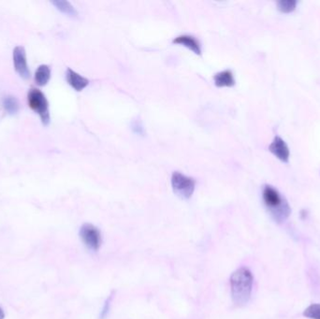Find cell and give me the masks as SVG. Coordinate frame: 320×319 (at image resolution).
Segmentation results:
<instances>
[{"label": "cell", "mask_w": 320, "mask_h": 319, "mask_svg": "<svg viewBox=\"0 0 320 319\" xmlns=\"http://www.w3.org/2000/svg\"><path fill=\"white\" fill-rule=\"evenodd\" d=\"M230 291L232 301L237 306H243L249 302L252 295L254 277L247 268H240L231 274Z\"/></svg>", "instance_id": "cell-1"}, {"label": "cell", "mask_w": 320, "mask_h": 319, "mask_svg": "<svg viewBox=\"0 0 320 319\" xmlns=\"http://www.w3.org/2000/svg\"><path fill=\"white\" fill-rule=\"evenodd\" d=\"M262 197L267 208L275 221L283 222L289 218L291 213L289 203L275 188L271 186H265L263 188Z\"/></svg>", "instance_id": "cell-2"}, {"label": "cell", "mask_w": 320, "mask_h": 319, "mask_svg": "<svg viewBox=\"0 0 320 319\" xmlns=\"http://www.w3.org/2000/svg\"><path fill=\"white\" fill-rule=\"evenodd\" d=\"M27 102L32 110L39 115L42 125H49L51 122V115L46 96L39 89L32 88L27 94Z\"/></svg>", "instance_id": "cell-3"}, {"label": "cell", "mask_w": 320, "mask_h": 319, "mask_svg": "<svg viewBox=\"0 0 320 319\" xmlns=\"http://www.w3.org/2000/svg\"><path fill=\"white\" fill-rule=\"evenodd\" d=\"M172 187L173 192L183 200H188L195 191V179L188 177L179 171L172 173Z\"/></svg>", "instance_id": "cell-4"}, {"label": "cell", "mask_w": 320, "mask_h": 319, "mask_svg": "<svg viewBox=\"0 0 320 319\" xmlns=\"http://www.w3.org/2000/svg\"><path fill=\"white\" fill-rule=\"evenodd\" d=\"M80 237L88 249L98 251L102 245V233L98 227L85 224L80 229Z\"/></svg>", "instance_id": "cell-5"}, {"label": "cell", "mask_w": 320, "mask_h": 319, "mask_svg": "<svg viewBox=\"0 0 320 319\" xmlns=\"http://www.w3.org/2000/svg\"><path fill=\"white\" fill-rule=\"evenodd\" d=\"M12 61L16 73L24 80L30 78V70L27 64L26 52L24 46L18 45L13 49L12 52Z\"/></svg>", "instance_id": "cell-6"}, {"label": "cell", "mask_w": 320, "mask_h": 319, "mask_svg": "<svg viewBox=\"0 0 320 319\" xmlns=\"http://www.w3.org/2000/svg\"><path fill=\"white\" fill-rule=\"evenodd\" d=\"M269 150L273 156H276L279 160H281L282 162H285V163L289 162V156H290L289 146L287 145L286 141L279 136H276L273 139V142L269 146Z\"/></svg>", "instance_id": "cell-7"}, {"label": "cell", "mask_w": 320, "mask_h": 319, "mask_svg": "<svg viewBox=\"0 0 320 319\" xmlns=\"http://www.w3.org/2000/svg\"><path fill=\"white\" fill-rule=\"evenodd\" d=\"M66 80L68 84L77 92L83 91L89 85V80L86 77H83L76 71L68 68L66 71Z\"/></svg>", "instance_id": "cell-8"}, {"label": "cell", "mask_w": 320, "mask_h": 319, "mask_svg": "<svg viewBox=\"0 0 320 319\" xmlns=\"http://www.w3.org/2000/svg\"><path fill=\"white\" fill-rule=\"evenodd\" d=\"M174 44H180L183 46L187 47L192 52H194L196 55H202V47L199 42V40L190 35H181L177 38L172 40Z\"/></svg>", "instance_id": "cell-9"}, {"label": "cell", "mask_w": 320, "mask_h": 319, "mask_svg": "<svg viewBox=\"0 0 320 319\" xmlns=\"http://www.w3.org/2000/svg\"><path fill=\"white\" fill-rule=\"evenodd\" d=\"M213 82L217 87H232L235 86L234 75L231 70H223L213 76Z\"/></svg>", "instance_id": "cell-10"}, {"label": "cell", "mask_w": 320, "mask_h": 319, "mask_svg": "<svg viewBox=\"0 0 320 319\" xmlns=\"http://www.w3.org/2000/svg\"><path fill=\"white\" fill-rule=\"evenodd\" d=\"M51 68L48 65H40L35 72V83L39 87L47 86L51 79Z\"/></svg>", "instance_id": "cell-11"}, {"label": "cell", "mask_w": 320, "mask_h": 319, "mask_svg": "<svg viewBox=\"0 0 320 319\" xmlns=\"http://www.w3.org/2000/svg\"><path fill=\"white\" fill-rule=\"evenodd\" d=\"M55 8H57L59 11H61L64 14L70 16V17H77L78 12L75 9V8L71 5L69 1L66 0H54L51 2Z\"/></svg>", "instance_id": "cell-12"}, {"label": "cell", "mask_w": 320, "mask_h": 319, "mask_svg": "<svg viewBox=\"0 0 320 319\" xmlns=\"http://www.w3.org/2000/svg\"><path fill=\"white\" fill-rule=\"evenodd\" d=\"M3 107L9 115H14L20 109V104L15 97L8 96L3 101Z\"/></svg>", "instance_id": "cell-13"}, {"label": "cell", "mask_w": 320, "mask_h": 319, "mask_svg": "<svg viewBox=\"0 0 320 319\" xmlns=\"http://www.w3.org/2000/svg\"><path fill=\"white\" fill-rule=\"evenodd\" d=\"M296 0H281L277 2L278 9L283 13L292 12L296 8Z\"/></svg>", "instance_id": "cell-14"}, {"label": "cell", "mask_w": 320, "mask_h": 319, "mask_svg": "<svg viewBox=\"0 0 320 319\" xmlns=\"http://www.w3.org/2000/svg\"><path fill=\"white\" fill-rule=\"evenodd\" d=\"M304 317L306 319H320V304L309 305L304 311Z\"/></svg>", "instance_id": "cell-15"}, {"label": "cell", "mask_w": 320, "mask_h": 319, "mask_svg": "<svg viewBox=\"0 0 320 319\" xmlns=\"http://www.w3.org/2000/svg\"><path fill=\"white\" fill-rule=\"evenodd\" d=\"M111 300H112V295H109V298L106 300L104 306H103V309H102V313H101V319H105L108 317Z\"/></svg>", "instance_id": "cell-16"}, {"label": "cell", "mask_w": 320, "mask_h": 319, "mask_svg": "<svg viewBox=\"0 0 320 319\" xmlns=\"http://www.w3.org/2000/svg\"><path fill=\"white\" fill-rule=\"evenodd\" d=\"M5 318V314H4V311L2 308H0V319H4Z\"/></svg>", "instance_id": "cell-17"}]
</instances>
